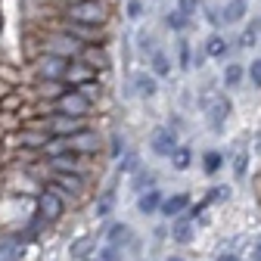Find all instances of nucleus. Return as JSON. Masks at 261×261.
<instances>
[{"mask_svg":"<svg viewBox=\"0 0 261 261\" xmlns=\"http://www.w3.org/2000/svg\"><path fill=\"white\" fill-rule=\"evenodd\" d=\"M69 146L75 152H96V146H100V140H96L93 130H78L75 137H69Z\"/></svg>","mask_w":261,"mask_h":261,"instance_id":"13","label":"nucleus"},{"mask_svg":"<svg viewBox=\"0 0 261 261\" xmlns=\"http://www.w3.org/2000/svg\"><path fill=\"white\" fill-rule=\"evenodd\" d=\"M190 162H193V155H190L187 146H177V149L171 152V165H174L177 171H187V168H190Z\"/></svg>","mask_w":261,"mask_h":261,"instance_id":"24","label":"nucleus"},{"mask_svg":"<svg viewBox=\"0 0 261 261\" xmlns=\"http://www.w3.org/2000/svg\"><path fill=\"white\" fill-rule=\"evenodd\" d=\"M90 246H93V243H90V240H81V243H78V246H75V249H72V255H75V258H81V255H84V252H87V249H90Z\"/></svg>","mask_w":261,"mask_h":261,"instance_id":"37","label":"nucleus"},{"mask_svg":"<svg viewBox=\"0 0 261 261\" xmlns=\"http://www.w3.org/2000/svg\"><path fill=\"white\" fill-rule=\"evenodd\" d=\"M246 16V0H230V4L224 7V19L227 22H240Z\"/></svg>","mask_w":261,"mask_h":261,"instance_id":"22","label":"nucleus"},{"mask_svg":"<svg viewBox=\"0 0 261 261\" xmlns=\"http://www.w3.org/2000/svg\"><path fill=\"white\" fill-rule=\"evenodd\" d=\"M227 199H230V187H212L208 196H205L208 205H212V202H227Z\"/></svg>","mask_w":261,"mask_h":261,"instance_id":"27","label":"nucleus"},{"mask_svg":"<svg viewBox=\"0 0 261 261\" xmlns=\"http://www.w3.org/2000/svg\"><path fill=\"white\" fill-rule=\"evenodd\" d=\"M134 168H137V155H127L121 162V171H134Z\"/></svg>","mask_w":261,"mask_h":261,"instance_id":"39","label":"nucleus"},{"mask_svg":"<svg viewBox=\"0 0 261 261\" xmlns=\"http://www.w3.org/2000/svg\"><path fill=\"white\" fill-rule=\"evenodd\" d=\"M218 261H243V258H237V255H221Z\"/></svg>","mask_w":261,"mask_h":261,"instance_id":"42","label":"nucleus"},{"mask_svg":"<svg viewBox=\"0 0 261 261\" xmlns=\"http://www.w3.org/2000/svg\"><path fill=\"white\" fill-rule=\"evenodd\" d=\"M65 35L78 38L81 44H103V25H87V22L69 19V25H65Z\"/></svg>","mask_w":261,"mask_h":261,"instance_id":"6","label":"nucleus"},{"mask_svg":"<svg viewBox=\"0 0 261 261\" xmlns=\"http://www.w3.org/2000/svg\"><path fill=\"white\" fill-rule=\"evenodd\" d=\"M180 10H184L187 16H193L196 10H199V0H180Z\"/></svg>","mask_w":261,"mask_h":261,"instance_id":"35","label":"nucleus"},{"mask_svg":"<svg viewBox=\"0 0 261 261\" xmlns=\"http://www.w3.org/2000/svg\"><path fill=\"white\" fill-rule=\"evenodd\" d=\"M134 184H137V187H143V184H152V174H146V171H140Z\"/></svg>","mask_w":261,"mask_h":261,"instance_id":"40","label":"nucleus"},{"mask_svg":"<svg viewBox=\"0 0 261 261\" xmlns=\"http://www.w3.org/2000/svg\"><path fill=\"white\" fill-rule=\"evenodd\" d=\"M38 208H41V218H44V221H56L65 205H62V199H59L53 190H44L41 199H38Z\"/></svg>","mask_w":261,"mask_h":261,"instance_id":"9","label":"nucleus"},{"mask_svg":"<svg viewBox=\"0 0 261 261\" xmlns=\"http://www.w3.org/2000/svg\"><path fill=\"white\" fill-rule=\"evenodd\" d=\"M255 261H261V246H255Z\"/></svg>","mask_w":261,"mask_h":261,"instance_id":"43","label":"nucleus"},{"mask_svg":"<svg viewBox=\"0 0 261 261\" xmlns=\"http://www.w3.org/2000/svg\"><path fill=\"white\" fill-rule=\"evenodd\" d=\"M221 165H224V155H221V152H215V149H212V152H205V155H202V168H205V174H218V171H221Z\"/></svg>","mask_w":261,"mask_h":261,"instance_id":"23","label":"nucleus"},{"mask_svg":"<svg viewBox=\"0 0 261 261\" xmlns=\"http://www.w3.org/2000/svg\"><path fill=\"white\" fill-rule=\"evenodd\" d=\"M121 149H124V143H121V137H112V146H109V152H112V155L118 159V155H121Z\"/></svg>","mask_w":261,"mask_h":261,"instance_id":"38","label":"nucleus"},{"mask_svg":"<svg viewBox=\"0 0 261 261\" xmlns=\"http://www.w3.org/2000/svg\"><path fill=\"white\" fill-rule=\"evenodd\" d=\"M165 22H168V28H174V31H184V28L190 25V16H187L180 7H177V10H171V13H168V19H165Z\"/></svg>","mask_w":261,"mask_h":261,"instance_id":"25","label":"nucleus"},{"mask_svg":"<svg viewBox=\"0 0 261 261\" xmlns=\"http://www.w3.org/2000/svg\"><path fill=\"white\" fill-rule=\"evenodd\" d=\"M171 237H174L177 243H190V240H193V218H190V215H177V218H174Z\"/></svg>","mask_w":261,"mask_h":261,"instance_id":"16","label":"nucleus"},{"mask_svg":"<svg viewBox=\"0 0 261 261\" xmlns=\"http://www.w3.org/2000/svg\"><path fill=\"white\" fill-rule=\"evenodd\" d=\"M258 28H261V19H255V22L249 25V31H246V35L240 38V44H243V47H252V44H255V35H258Z\"/></svg>","mask_w":261,"mask_h":261,"instance_id":"29","label":"nucleus"},{"mask_svg":"<svg viewBox=\"0 0 261 261\" xmlns=\"http://www.w3.org/2000/svg\"><path fill=\"white\" fill-rule=\"evenodd\" d=\"M177 56H180V69H193V56H190V41L177 44Z\"/></svg>","mask_w":261,"mask_h":261,"instance_id":"28","label":"nucleus"},{"mask_svg":"<svg viewBox=\"0 0 261 261\" xmlns=\"http://www.w3.org/2000/svg\"><path fill=\"white\" fill-rule=\"evenodd\" d=\"M53 184H56L62 193H69V196H81V190H84V180H81L78 174H72V171H59Z\"/></svg>","mask_w":261,"mask_h":261,"instance_id":"14","label":"nucleus"},{"mask_svg":"<svg viewBox=\"0 0 261 261\" xmlns=\"http://www.w3.org/2000/svg\"><path fill=\"white\" fill-rule=\"evenodd\" d=\"M106 240H109V246L124 249L127 240H130V227H127V224H112V227H109V233H106Z\"/></svg>","mask_w":261,"mask_h":261,"instance_id":"18","label":"nucleus"},{"mask_svg":"<svg viewBox=\"0 0 261 261\" xmlns=\"http://www.w3.org/2000/svg\"><path fill=\"white\" fill-rule=\"evenodd\" d=\"M78 130H84V124H81V118H75V115H59V112H56V118L47 124V134H50V137H65V140L75 137Z\"/></svg>","mask_w":261,"mask_h":261,"instance_id":"7","label":"nucleus"},{"mask_svg":"<svg viewBox=\"0 0 261 261\" xmlns=\"http://www.w3.org/2000/svg\"><path fill=\"white\" fill-rule=\"evenodd\" d=\"M84 261H100V255H90V258H84Z\"/></svg>","mask_w":261,"mask_h":261,"instance_id":"44","label":"nucleus"},{"mask_svg":"<svg viewBox=\"0 0 261 261\" xmlns=\"http://www.w3.org/2000/svg\"><path fill=\"white\" fill-rule=\"evenodd\" d=\"M134 87H137V93L140 96H155V90H159V84H155V78L152 75H146V72H140V75H134Z\"/></svg>","mask_w":261,"mask_h":261,"instance_id":"19","label":"nucleus"},{"mask_svg":"<svg viewBox=\"0 0 261 261\" xmlns=\"http://www.w3.org/2000/svg\"><path fill=\"white\" fill-rule=\"evenodd\" d=\"M240 81H243V65H237V62H233V65H227V72H224V84H227V87H237Z\"/></svg>","mask_w":261,"mask_h":261,"instance_id":"26","label":"nucleus"},{"mask_svg":"<svg viewBox=\"0 0 261 261\" xmlns=\"http://www.w3.org/2000/svg\"><path fill=\"white\" fill-rule=\"evenodd\" d=\"M90 106H93V100H87L81 90H65V93H59V96H56V112H59V115H75V118H84V115L90 112Z\"/></svg>","mask_w":261,"mask_h":261,"instance_id":"2","label":"nucleus"},{"mask_svg":"<svg viewBox=\"0 0 261 261\" xmlns=\"http://www.w3.org/2000/svg\"><path fill=\"white\" fill-rule=\"evenodd\" d=\"M84 50V44L72 35H56L47 41V53H56V56H65V59H78Z\"/></svg>","mask_w":261,"mask_h":261,"instance_id":"4","label":"nucleus"},{"mask_svg":"<svg viewBox=\"0 0 261 261\" xmlns=\"http://www.w3.org/2000/svg\"><path fill=\"white\" fill-rule=\"evenodd\" d=\"M127 16L130 19H140L143 16V4H140V0H130V4H127Z\"/></svg>","mask_w":261,"mask_h":261,"instance_id":"34","label":"nucleus"},{"mask_svg":"<svg viewBox=\"0 0 261 261\" xmlns=\"http://www.w3.org/2000/svg\"><path fill=\"white\" fill-rule=\"evenodd\" d=\"M65 16L75 19V22H87V25H103L106 22V7L100 0H75V4H69Z\"/></svg>","mask_w":261,"mask_h":261,"instance_id":"1","label":"nucleus"},{"mask_svg":"<svg viewBox=\"0 0 261 261\" xmlns=\"http://www.w3.org/2000/svg\"><path fill=\"white\" fill-rule=\"evenodd\" d=\"M227 115H230V100H227V96H215V100L208 103V124H212V130H221Z\"/></svg>","mask_w":261,"mask_h":261,"instance_id":"10","label":"nucleus"},{"mask_svg":"<svg viewBox=\"0 0 261 261\" xmlns=\"http://www.w3.org/2000/svg\"><path fill=\"white\" fill-rule=\"evenodd\" d=\"M109 205H112V193H106L103 199H100V205H96V215H106V212H109Z\"/></svg>","mask_w":261,"mask_h":261,"instance_id":"36","label":"nucleus"},{"mask_svg":"<svg viewBox=\"0 0 261 261\" xmlns=\"http://www.w3.org/2000/svg\"><path fill=\"white\" fill-rule=\"evenodd\" d=\"M140 47L143 50H152V35H140Z\"/></svg>","mask_w":261,"mask_h":261,"instance_id":"41","label":"nucleus"},{"mask_svg":"<svg viewBox=\"0 0 261 261\" xmlns=\"http://www.w3.org/2000/svg\"><path fill=\"white\" fill-rule=\"evenodd\" d=\"M149 146H152V152H155V155L171 159V152L177 149V134H174V127H155V130H152Z\"/></svg>","mask_w":261,"mask_h":261,"instance_id":"5","label":"nucleus"},{"mask_svg":"<svg viewBox=\"0 0 261 261\" xmlns=\"http://www.w3.org/2000/svg\"><path fill=\"white\" fill-rule=\"evenodd\" d=\"M168 261H184V258H168Z\"/></svg>","mask_w":261,"mask_h":261,"instance_id":"45","label":"nucleus"},{"mask_svg":"<svg viewBox=\"0 0 261 261\" xmlns=\"http://www.w3.org/2000/svg\"><path fill=\"white\" fill-rule=\"evenodd\" d=\"M50 168L53 171H75L78 168V152L75 149H65L59 155H50Z\"/></svg>","mask_w":261,"mask_h":261,"instance_id":"17","label":"nucleus"},{"mask_svg":"<svg viewBox=\"0 0 261 261\" xmlns=\"http://www.w3.org/2000/svg\"><path fill=\"white\" fill-rule=\"evenodd\" d=\"M187 205H190V196H187V193H174V196H168V199L162 202L159 212L165 215V218H177V215L187 212Z\"/></svg>","mask_w":261,"mask_h":261,"instance_id":"12","label":"nucleus"},{"mask_svg":"<svg viewBox=\"0 0 261 261\" xmlns=\"http://www.w3.org/2000/svg\"><path fill=\"white\" fill-rule=\"evenodd\" d=\"M22 146H28V149H41V146H47V140H44L41 134H25V137H22Z\"/></svg>","mask_w":261,"mask_h":261,"instance_id":"30","label":"nucleus"},{"mask_svg":"<svg viewBox=\"0 0 261 261\" xmlns=\"http://www.w3.org/2000/svg\"><path fill=\"white\" fill-rule=\"evenodd\" d=\"M227 53V41L221 38V35H212L208 38V44H205V56H212V59H221Z\"/></svg>","mask_w":261,"mask_h":261,"instance_id":"21","label":"nucleus"},{"mask_svg":"<svg viewBox=\"0 0 261 261\" xmlns=\"http://www.w3.org/2000/svg\"><path fill=\"white\" fill-rule=\"evenodd\" d=\"M152 75H159V78H165V75H171V59L162 53V50H152Z\"/></svg>","mask_w":261,"mask_h":261,"instance_id":"20","label":"nucleus"},{"mask_svg":"<svg viewBox=\"0 0 261 261\" xmlns=\"http://www.w3.org/2000/svg\"><path fill=\"white\" fill-rule=\"evenodd\" d=\"M65 81H69V84H78V87H81V84H90V81H96V69H93V65H87L84 59H72Z\"/></svg>","mask_w":261,"mask_h":261,"instance_id":"8","label":"nucleus"},{"mask_svg":"<svg viewBox=\"0 0 261 261\" xmlns=\"http://www.w3.org/2000/svg\"><path fill=\"white\" fill-rule=\"evenodd\" d=\"M249 78H252V84H255V87H261V59L249 62Z\"/></svg>","mask_w":261,"mask_h":261,"instance_id":"33","label":"nucleus"},{"mask_svg":"<svg viewBox=\"0 0 261 261\" xmlns=\"http://www.w3.org/2000/svg\"><path fill=\"white\" fill-rule=\"evenodd\" d=\"M78 59H84L87 65H93L96 72H100V69H109V56H106V50H103L100 44H84V50H81Z\"/></svg>","mask_w":261,"mask_h":261,"instance_id":"11","label":"nucleus"},{"mask_svg":"<svg viewBox=\"0 0 261 261\" xmlns=\"http://www.w3.org/2000/svg\"><path fill=\"white\" fill-rule=\"evenodd\" d=\"M69 65H72V59L56 56V53H44V56L38 59V75L47 78V81H65V75H69Z\"/></svg>","mask_w":261,"mask_h":261,"instance_id":"3","label":"nucleus"},{"mask_svg":"<svg viewBox=\"0 0 261 261\" xmlns=\"http://www.w3.org/2000/svg\"><path fill=\"white\" fill-rule=\"evenodd\" d=\"M246 165H249V155L240 152V155L233 159V174H237V177H246Z\"/></svg>","mask_w":261,"mask_h":261,"instance_id":"32","label":"nucleus"},{"mask_svg":"<svg viewBox=\"0 0 261 261\" xmlns=\"http://www.w3.org/2000/svg\"><path fill=\"white\" fill-rule=\"evenodd\" d=\"M96 255H100V261H121V252H118L115 246H103Z\"/></svg>","mask_w":261,"mask_h":261,"instance_id":"31","label":"nucleus"},{"mask_svg":"<svg viewBox=\"0 0 261 261\" xmlns=\"http://www.w3.org/2000/svg\"><path fill=\"white\" fill-rule=\"evenodd\" d=\"M162 193L159 190H146V193H140V199H137V212L140 215H155L159 208H162Z\"/></svg>","mask_w":261,"mask_h":261,"instance_id":"15","label":"nucleus"}]
</instances>
